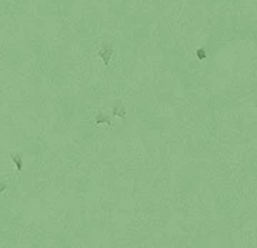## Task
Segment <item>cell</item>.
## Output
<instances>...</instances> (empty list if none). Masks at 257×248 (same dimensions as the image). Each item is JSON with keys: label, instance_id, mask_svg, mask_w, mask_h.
<instances>
[{"label": "cell", "instance_id": "cell-1", "mask_svg": "<svg viewBox=\"0 0 257 248\" xmlns=\"http://www.w3.org/2000/svg\"><path fill=\"white\" fill-rule=\"evenodd\" d=\"M13 161L16 163V166H17V170H21L23 164H21V160H20V157H19L17 154H15V156H13Z\"/></svg>", "mask_w": 257, "mask_h": 248}, {"label": "cell", "instance_id": "cell-2", "mask_svg": "<svg viewBox=\"0 0 257 248\" xmlns=\"http://www.w3.org/2000/svg\"><path fill=\"white\" fill-rule=\"evenodd\" d=\"M197 54H199V59H204V57H206V53H204V50H199V53H197Z\"/></svg>", "mask_w": 257, "mask_h": 248}, {"label": "cell", "instance_id": "cell-3", "mask_svg": "<svg viewBox=\"0 0 257 248\" xmlns=\"http://www.w3.org/2000/svg\"><path fill=\"white\" fill-rule=\"evenodd\" d=\"M5 188H6V185H5V184H0V192L3 191V190H5Z\"/></svg>", "mask_w": 257, "mask_h": 248}]
</instances>
